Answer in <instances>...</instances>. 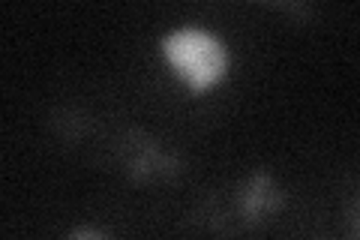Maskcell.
Listing matches in <instances>:
<instances>
[{"instance_id":"6da1fadb","label":"cell","mask_w":360,"mask_h":240,"mask_svg":"<svg viewBox=\"0 0 360 240\" xmlns=\"http://www.w3.org/2000/svg\"><path fill=\"white\" fill-rule=\"evenodd\" d=\"M160 51H162V61L172 66V72L193 94H205V90L217 87L231 63L229 45L217 33L195 25L168 30L160 39Z\"/></svg>"},{"instance_id":"7a4b0ae2","label":"cell","mask_w":360,"mask_h":240,"mask_svg":"<svg viewBox=\"0 0 360 240\" xmlns=\"http://www.w3.org/2000/svg\"><path fill=\"white\" fill-rule=\"evenodd\" d=\"M66 240H111L105 232H99V228H90V225H82L75 228V232L66 234Z\"/></svg>"}]
</instances>
